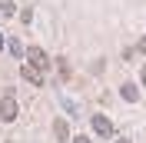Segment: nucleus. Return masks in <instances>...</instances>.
<instances>
[{
	"mask_svg": "<svg viewBox=\"0 0 146 143\" xmlns=\"http://www.w3.org/2000/svg\"><path fill=\"white\" fill-rule=\"evenodd\" d=\"M17 113H20L17 100H13V97L7 93V97L0 100V120H3V123H10V120H17Z\"/></svg>",
	"mask_w": 146,
	"mask_h": 143,
	"instance_id": "f257e3e1",
	"label": "nucleus"
},
{
	"mask_svg": "<svg viewBox=\"0 0 146 143\" xmlns=\"http://www.w3.org/2000/svg\"><path fill=\"white\" fill-rule=\"evenodd\" d=\"M20 77L27 83H33V87H40L43 83V70L40 67H33V63H20Z\"/></svg>",
	"mask_w": 146,
	"mask_h": 143,
	"instance_id": "f03ea898",
	"label": "nucleus"
},
{
	"mask_svg": "<svg viewBox=\"0 0 146 143\" xmlns=\"http://www.w3.org/2000/svg\"><path fill=\"white\" fill-rule=\"evenodd\" d=\"M27 63H33V67H40V70H46V67H50V57H46L40 47H30V50H27Z\"/></svg>",
	"mask_w": 146,
	"mask_h": 143,
	"instance_id": "7ed1b4c3",
	"label": "nucleus"
},
{
	"mask_svg": "<svg viewBox=\"0 0 146 143\" xmlns=\"http://www.w3.org/2000/svg\"><path fill=\"white\" fill-rule=\"evenodd\" d=\"M93 130H96L100 136H106V140H110V136H113V123H110V116L96 113V116H93Z\"/></svg>",
	"mask_w": 146,
	"mask_h": 143,
	"instance_id": "20e7f679",
	"label": "nucleus"
},
{
	"mask_svg": "<svg viewBox=\"0 0 146 143\" xmlns=\"http://www.w3.org/2000/svg\"><path fill=\"white\" fill-rule=\"evenodd\" d=\"M119 93H123V100H129V103H133V100L139 97V90H136V83H123V87H119Z\"/></svg>",
	"mask_w": 146,
	"mask_h": 143,
	"instance_id": "39448f33",
	"label": "nucleus"
},
{
	"mask_svg": "<svg viewBox=\"0 0 146 143\" xmlns=\"http://www.w3.org/2000/svg\"><path fill=\"white\" fill-rule=\"evenodd\" d=\"M53 133H56V140H70V126H66V120H56V123H53Z\"/></svg>",
	"mask_w": 146,
	"mask_h": 143,
	"instance_id": "423d86ee",
	"label": "nucleus"
},
{
	"mask_svg": "<svg viewBox=\"0 0 146 143\" xmlns=\"http://www.w3.org/2000/svg\"><path fill=\"white\" fill-rule=\"evenodd\" d=\"M0 13L10 17V13H13V0H0Z\"/></svg>",
	"mask_w": 146,
	"mask_h": 143,
	"instance_id": "0eeeda50",
	"label": "nucleus"
},
{
	"mask_svg": "<svg viewBox=\"0 0 146 143\" xmlns=\"http://www.w3.org/2000/svg\"><path fill=\"white\" fill-rule=\"evenodd\" d=\"M7 47H10V53H13V57L23 53V50H20V40H7Z\"/></svg>",
	"mask_w": 146,
	"mask_h": 143,
	"instance_id": "6e6552de",
	"label": "nucleus"
},
{
	"mask_svg": "<svg viewBox=\"0 0 146 143\" xmlns=\"http://www.w3.org/2000/svg\"><path fill=\"white\" fill-rule=\"evenodd\" d=\"M73 143H90V136H73Z\"/></svg>",
	"mask_w": 146,
	"mask_h": 143,
	"instance_id": "1a4fd4ad",
	"label": "nucleus"
},
{
	"mask_svg": "<svg viewBox=\"0 0 146 143\" xmlns=\"http://www.w3.org/2000/svg\"><path fill=\"white\" fill-rule=\"evenodd\" d=\"M143 83H146V63H143Z\"/></svg>",
	"mask_w": 146,
	"mask_h": 143,
	"instance_id": "9d476101",
	"label": "nucleus"
},
{
	"mask_svg": "<svg viewBox=\"0 0 146 143\" xmlns=\"http://www.w3.org/2000/svg\"><path fill=\"white\" fill-rule=\"evenodd\" d=\"M116 143H129V140H126V136H123V140H116Z\"/></svg>",
	"mask_w": 146,
	"mask_h": 143,
	"instance_id": "9b49d317",
	"label": "nucleus"
},
{
	"mask_svg": "<svg viewBox=\"0 0 146 143\" xmlns=\"http://www.w3.org/2000/svg\"><path fill=\"white\" fill-rule=\"evenodd\" d=\"M0 47H3V37H0Z\"/></svg>",
	"mask_w": 146,
	"mask_h": 143,
	"instance_id": "f8f14e48",
	"label": "nucleus"
}]
</instances>
